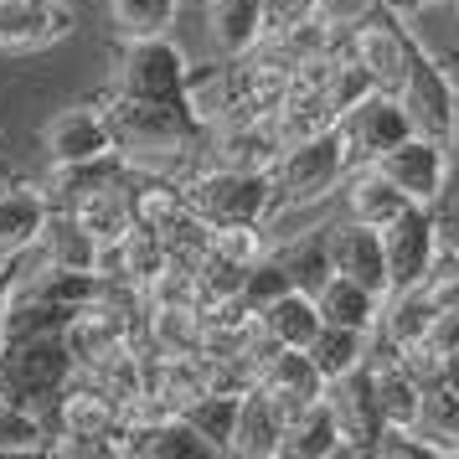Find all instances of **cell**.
<instances>
[{"label": "cell", "instance_id": "6da1fadb", "mask_svg": "<svg viewBox=\"0 0 459 459\" xmlns=\"http://www.w3.org/2000/svg\"><path fill=\"white\" fill-rule=\"evenodd\" d=\"M73 377L78 361L67 351L63 331H16L0 341V403L47 418V408L63 397Z\"/></svg>", "mask_w": 459, "mask_h": 459}, {"label": "cell", "instance_id": "7a4b0ae2", "mask_svg": "<svg viewBox=\"0 0 459 459\" xmlns=\"http://www.w3.org/2000/svg\"><path fill=\"white\" fill-rule=\"evenodd\" d=\"M186 207L207 228H258L273 207V176L269 166H212L181 181Z\"/></svg>", "mask_w": 459, "mask_h": 459}, {"label": "cell", "instance_id": "3957f363", "mask_svg": "<svg viewBox=\"0 0 459 459\" xmlns=\"http://www.w3.org/2000/svg\"><path fill=\"white\" fill-rule=\"evenodd\" d=\"M104 114L119 155H181L207 134V125L191 114V104H145V99L108 93Z\"/></svg>", "mask_w": 459, "mask_h": 459}, {"label": "cell", "instance_id": "277c9868", "mask_svg": "<svg viewBox=\"0 0 459 459\" xmlns=\"http://www.w3.org/2000/svg\"><path fill=\"white\" fill-rule=\"evenodd\" d=\"M269 176H273V191L284 202H325L331 191H341L346 181V150L335 140V125L320 129V134H305V140H290L279 145V155L269 160Z\"/></svg>", "mask_w": 459, "mask_h": 459}, {"label": "cell", "instance_id": "5b68a950", "mask_svg": "<svg viewBox=\"0 0 459 459\" xmlns=\"http://www.w3.org/2000/svg\"><path fill=\"white\" fill-rule=\"evenodd\" d=\"M191 63L186 52L166 37H140L125 42L119 52V73H114V93L125 99H145V104H186Z\"/></svg>", "mask_w": 459, "mask_h": 459}, {"label": "cell", "instance_id": "8992f818", "mask_svg": "<svg viewBox=\"0 0 459 459\" xmlns=\"http://www.w3.org/2000/svg\"><path fill=\"white\" fill-rule=\"evenodd\" d=\"M455 93L459 88L449 83V73L418 47H408V67H403V78H397L393 99L397 108H403V119H408V129L413 134H423V140H438V145H449V125H455Z\"/></svg>", "mask_w": 459, "mask_h": 459}, {"label": "cell", "instance_id": "52a82bcc", "mask_svg": "<svg viewBox=\"0 0 459 459\" xmlns=\"http://www.w3.org/2000/svg\"><path fill=\"white\" fill-rule=\"evenodd\" d=\"M408 47H413V31H403L397 16L387 5H372L367 16H356L346 31H341V52L356 63V73L372 88L393 93L403 67H408Z\"/></svg>", "mask_w": 459, "mask_h": 459}, {"label": "cell", "instance_id": "ba28073f", "mask_svg": "<svg viewBox=\"0 0 459 459\" xmlns=\"http://www.w3.org/2000/svg\"><path fill=\"white\" fill-rule=\"evenodd\" d=\"M403 134H413V129H408V119H403L397 99L382 93V88H367L361 99H351V104L335 114V140H341V150H346V170L377 160V155H382L387 145H397Z\"/></svg>", "mask_w": 459, "mask_h": 459}, {"label": "cell", "instance_id": "9c48e42d", "mask_svg": "<svg viewBox=\"0 0 459 459\" xmlns=\"http://www.w3.org/2000/svg\"><path fill=\"white\" fill-rule=\"evenodd\" d=\"M325 408H331V423H335V438H341V459H372V444L382 434V403L372 393V372H367V361L351 367L346 377H335L325 382Z\"/></svg>", "mask_w": 459, "mask_h": 459}, {"label": "cell", "instance_id": "30bf717a", "mask_svg": "<svg viewBox=\"0 0 459 459\" xmlns=\"http://www.w3.org/2000/svg\"><path fill=\"white\" fill-rule=\"evenodd\" d=\"M382 238V264H387V294L393 290H413L423 284L438 264V238H434V217L429 207H403L387 222V228H377Z\"/></svg>", "mask_w": 459, "mask_h": 459}, {"label": "cell", "instance_id": "8fae6325", "mask_svg": "<svg viewBox=\"0 0 459 459\" xmlns=\"http://www.w3.org/2000/svg\"><path fill=\"white\" fill-rule=\"evenodd\" d=\"M42 150L52 170H78V166H99L114 150V129H108V114L104 104H73L63 108L57 119H47L42 129Z\"/></svg>", "mask_w": 459, "mask_h": 459}, {"label": "cell", "instance_id": "7c38bea8", "mask_svg": "<svg viewBox=\"0 0 459 459\" xmlns=\"http://www.w3.org/2000/svg\"><path fill=\"white\" fill-rule=\"evenodd\" d=\"M372 170H382L387 181H393L408 202L418 207H429L438 196V186L449 181V166H455V155L449 145H438V140H423V134H403L397 145H387L377 160H367Z\"/></svg>", "mask_w": 459, "mask_h": 459}, {"label": "cell", "instance_id": "4fadbf2b", "mask_svg": "<svg viewBox=\"0 0 459 459\" xmlns=\"http://www.w3.org/2000/svg\"><path fill=\"white\" fill-rule=\"evenodd\" d=\"M253 387L290 418L294 408H305V403H315L325 393V377L315 372V361L299 346H264L258 367H253Z\"/></svg>", "mask_w": 459, "mask_h": 459}, {"label": "cell", "instance_id": "5bb4252c", "mask_svg": "<svg viewBox=\"0 0 459 459\" xmlns=\"http://www.w3.org/2000/svg\"><path fill=\"white\" fill-rule=\"evenodd\" d=\"M325 264H331V273H346V279H356V284H367L372 294H387L382 238H377V228L356 222V217L325 228Z\"/></svg>", "mask_w": 459, "mask_h": 459}, {"label": "cell", "instance_id": "9a60e30c", "mask_svg": "<svg viewBox=\"0 0 459 459\" xmlns=\"http://www.w3.org/2000/svg\"><path fill=\"white\" fill-rule=\"evenodd\" d=\"M73 31V11L63 0H5L0 5V47L11 52H42Z\"/></svg>", "mask_w": 459, "mask_h": 459}, {"label": "cell", "instance_id": "2e32d148", "mask_svg": "<svg viewBox=\"0 0 459 459\" xmlns=\"http://www.w3.org/2000/svg\"><path fill=\"white\" fill-rule=\"evenodd\" d=\"M47 207H52V196L31 181H5L0 186V258L5 264L31 253V243L47 222Z\"/></svg>", "mask_w": 459, "mask_h": 459}, {"label": "cell", "instance_id": "e0dca14e", "mask_svg": "<svg viewBox=\"0 0 459 459\" xmlns=\"http://www.w3.org/2000/svg\"><path fill=\"white\" fill-rule=\"evenodd\" d=\"M279 434H284V413H279V408H273V403L258 393V387H243V397H238V413H232V429H228V444H222V455L273 459V455H279Z\"/></svg>", "mask_w": 459, "mask_h": 459}, {"label": "cell", "instance_id": "ac0fdd59", "mask_svg": "<svg viewBox=\"0 0 459 459\" xmlns=\"http://www.w3.org/2000/svg\"><path fill=\"white\" fill-rule=\"evenodd\" d=\"M31 253H37L42 264H52V269L99 273V243L88 238V228L67 207H47V222H42V232H37Z\"/></svg>", "mask_w": 459, "mask_h": 459}, {"label": "cell", "instance_id": "d6986e66", "mask_svg": "<svg viewBox=\"0 0 459 459\" xmlns=\"http://www.w3.org/2000/svg\"><path fill=\"white\" fill-rule=\"evenodd\" d=\"M207 37L217 57H248L264 42V0H207Z\"/></svg>", "mask_w": 459, "mask_h": 459}, {"label": "cell", "instance_id": "ffe728a7", "mask_svg": "<svg viewBox=\"0 0 459 459\" xmlns=\"http://www.w3.org/2000/svg\"><path fill=\"white\" fill-rule=\"evenodd\" d=\"M253 331L264 335L269 346H305L315 331H320V310H315V294L310 290H284L273 294L264 310L253 315Z\"/></svg>", "mask_w": 459, "mask_h": 459}, {"label": "cell", "instance_id": "44dd1931", "mask_svg": "<svg viewBox=\"0 0 459 459\" xmlns=\"http://www.w3.org/2000/svg\"><path fill=\"white\" fill-rule=\"evenodd\" d=\"M315 310L325 325H351V331H377V315H382V294H372L367 284H356L346 273H325L315 284Z\"/></svg>", "mask_w": 459, "mask_h": 459}, {"label": "cell", "instance_id": "7402d4cb", "mask_svg": "<svg viewBox=\"0 0 459 459\" xmlns=\"http://www.w3.org/2000/svg\"><path fill=\"white\" fill-rule=\"evenodd\" d=\"M341 191H346V217L367 222V228H387L403 207H413V202H408V196H403V191L372 166H351Z\"/></svg>", "mask_w": 459, "mask_h": 459}, {"label": "cell", "instance_id": "603a6c76", "mask_svg": "<svg viewBox=\"0 0 459 459\" xmlns=\"http://www.w3.org/2000/svg\"><path fill=\"white\" fill-rule=\"evenodd\" d=\"M335 449H341V438H335L325 397H315V403H305V408H294L284 418V434H279V455L284 459H335Z\"/></svg>", "mask_w": 459, "mask_h": 459}, {"label": "cell", "instance_id": "cb8c5ba5", "mask_svg": "<svg viewBox=\"0 0 459 459\" xmlns=\"http://www.w3.org/2000/svg\"><path fill=\"white\" fill-rule=\"evenodd\" d=\"M299 351L310 356L315 372L325 377V382H335V377H346L351 367L367 361V351H372V331H351V325H325V320H320V331H315Z\"/></svg>", "mask_w": 459, "mask_h": 459}, {"label": "cell", "instance_id": "d4e9b609", "mask_svg": "<svg viewBox=\"0 0 459 459\" xmlns=\"http://www.w3.org/2000/svg\"><path fill=\"white\" fill-rule=\"evenodd\" d=\"M181 0H108V22L119 31V42H140V37H166L176 26Z\"/></svg>", "mask_w": 459, "mask_h": 459}, {"label": "cell", "instance_id": "484cf974", "mask_svg": "<svg viewBox=\"0 0 459 459\" xmlns=\"http://www.w3.org/2000/svg\"><path fill=\"white\" fill-rule=\"evenodd\" d=\"M238 397L243 393H228V387H202L196 397H186L176 413L186 418L196 434L207 438L212 449L222 455V444H228V429H232V413H238Z\"/></svg>", "mask_w": 459, "mask_h": 459}, {"label": "cell", "instance_id": "4316f807", "mask_svg": "<svg viewBox=\"0 0 459 459\" xmlns=\"http://www.w3.org/2000/svg\"><path fill=\"white\" fill-rule=\"evenodd\" d=\"M434 217V238H438V264H459V160L449 166V181L438 186V196L429 202Z\"/></svg>", "mask_w": 459, "mask_h": 459}, {"label": "cell", "instance_id": "83f0119b", "mask_svg": "<svg viewBox=\"0 0 459 459\" xmlns=\"http://www.w3.org/2000/svg\"><path fill=\"white\" fill-rule=\"evenodd\" d=\"M273 264L290 273V284L294 290H315L325 273H331V264H325V228L310 232L305 243H290L284 253H273Z\"/></svg>", "mask_w": 459, "mask_h": 459}, {"label": "cell", "instance_id": "f1b7e54d", "mask_svg": "<svg viewBox=\"0 0 459 459\" xmlns=\"http://www.w3.org/2000/svg\"><path fill=\"white\" fill-rule=\"evenodd\" d=\"M0 455H47V418L0 403Z\"/></svg>", "mask_w": 459, "mask_h": 459}, {"label": "cell", "instance_id": "f546056e", "mask_svg": "<svg viewBox=\"0 0 459 459\" xmlns=\"http://www.w3.org/2000/svg\"><path fill=\"white\" fill-rule=\"evenodd\" d=\"M47 455L104 459V455H119V444H114V438H99V434H78V429H47Z\"/></svg>", "mask_w": 459, "mask_h": 459}, {"label": "cell", "instance_id": "4dcf8cb0", "mask_svg": "<svg viewBox=\"0 0 459 459\" xmlns=\"http://www.w3.org/2000/svg\"><path fill=\"white\" fill-rule=\"evenodd\" d=\"M320 0H264V37L294 31V26H310Z\"/></svg>", "mask_w": 459, "mask_h": 459}, {"label": "cell", "instance_id": "1f68e13d", "mask_svg": "<svg viewBox=\"0 0 459 459\" xmlns=\"http://www.w3.org/2000/svg\"><path fill=\"white\" fill-rule=\"evenodd\" d=\"M429 387H455L459 393V346L444 351V356H434V382H429Z\"/></svg>", "mask_w": 459, "mask_h": 459}, {"label": "cell", "instance_id": "d6a6232c", "mask_svg": "<svg viewBox=\"0 0 459 459\" xmlns=\"http://www.w3.org/2000/svg\"><path fill=\"white\" fill-rule=\"evenodd\" d=\"M377 5H387L393 16H413V11H429V5H444V0H377Z\"/></svg>", "mask_w": 459, "mask_h": 459}, {"label": "cell", "instance_id": "836d02e7", "mask_svg": "<svg viewBox=\"0 0 459 459\" xmlns=\"http://www.w3.org/2000/svg\"><path fill=\"white\" fill-rule=\"evenodd\" d=\"M449 155L459 160V93H455V125H449Z\"/></svg>", "mask_w": 459, "mask_h": 459}, {"label": "cell", "instance_id": "e575fe53", "mask_svg": "<svg viewBox=\"0 0 459 459\" xmlns=\"http://www.w3.org/2000/svg\"><path fill=\"white\" fill-rule=\"evenodd\" d=\"M5 273H11V264H5V258H0V279H5Z\"/></svg>", "mask_w": 459, "mask_h": 459}, {"label": "cell", "instance_id": "d590c367", "mask_svg": "<svg viewBox=\"0 0 459 459\" xmlns=\"http://www.w3.org/2000/svg\"><path fill=\"white\" fill-rule=\"evenodd\" d=\"M455 16H459V0H455Z\"/></svg>", "mask_w": 459, "mask_h": 459}]
</instances>
